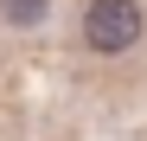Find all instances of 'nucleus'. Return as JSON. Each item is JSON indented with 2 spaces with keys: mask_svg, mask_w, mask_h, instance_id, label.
Instances as JSON below:
<instances>
[{
  "mask_svg": "<svg viewBox=\"0 0 147 141\" xmlns=\"http://www.w3.org/2000/svg\"><path fill=\"white\" fill-rule=\"evenodd\" d=\"M147 39V0H83L77 7V52L83 58H134Z\"/></svg>",
  "mask_w": 147,
  "mask_h": 141,
  "instance_id": "1",
  "label": "nucleus"
},
{
  "mask_svg": "<svg viewBox=\"0 0 147 141\" xmlns=\"http://www.w3.org/2000/svg\"><path fill=\"white\" fill-rule=\"evenodd\" d=\"M45 19H51V0H0V26L13 32H38Z\"/></svg>",
  "mask_w": 147,
  "mask_h": 141,
  "instance_id": "2",
  "label": "nucleus"
}]
</instances>
